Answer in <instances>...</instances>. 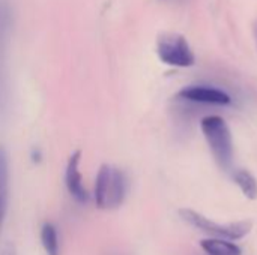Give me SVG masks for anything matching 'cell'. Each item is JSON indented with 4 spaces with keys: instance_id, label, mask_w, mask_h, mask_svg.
<instances>
[{
    "instance_id": "30bf717a",
    "label": "cell",
    "mask_w": 257,
    "mask_h": 255,
    "mask_svg": "<svg viewBox=\"0 0 257 255\" xmlns=\"http://www.w3.org/2000/svg\"><path fill=\"white\" fill-rule=\"evenodd\" d=\"M41 243L47 255H60L59 233L54 224L44 222L41 227Z\"/></svg>"
},
{
    "instance_id": "9c48e42d",
    "label": "cell",
    "mask_w": 257,
    "mask_h": 255,
    "mask_svg": "<svg viewBox=\"0 0 257 255\" xmlns=\"http://www.w3.org/2000/svg\"><path fill=\"white\" fill-rule=\"evenodd\" d=\"M200 246L208 255H241L242 251L238 245L226 239H205L200 242Z\"/></svg>"
},
{
    "instance_id": "7a4b0ae2",
    "label": "cell",
    "mask_w": 257,
    "mask_h": 255,
    "mask_svg": "<svg viewBox=\"0 0 257 255\" xmlns=\"http://www.w3.org/2000/svg\"><path fill=\"white\" fill-rule=\"evenodd\" d=\"M200 128L217 162L229 168L233 158V141L226 120L220 116H208L202 120Z\"/></svg>"
},
{
    "instance_id": "ba28073f",
    "label": "cell",
    "mask_w": 257,
    "mask_h": 255,
    "mask_svg": "<svg viewBox=\"0 0 257 255\" xmlns=\"http://www.w3.org/2000/svg\"><path fill=\"white\" fill-rule=\"evenodd\" d=\"M9 198V159L3 146H0V230L5 221Z\"/></svg>"
},
{
    "instance_id": "7c38bea8",
    "label": "cell",
    "mask_w": 257,
    "mask_h": 255,
    "mask_svg": "<svg viewBox=\"0 0 257 255\" xmlns=\"http://www.w3.org/2000/svg\"><path fill=\"white\" fill-rule=\"evenodd\" d=\"M0 255H18L17 254V248L12 242H6L2 248H0Z\"/></svg>"
},
{
    "instance_id": "5b68a950",
    "label": "cell",
    "mask_w": 257,
    "mask_h": 255,
    "mask_svg": "<svg viewBox=\"0 0 257 255\" xmlns=\"http://www.w3.org/2000/svg\"><path fill=\"white\" fill-rule=\"evenodd\" d=\"M12 21L14 12L9 0H0V108L6 99V47Z\"/></svg>"
},
{
    "instance_id": "8992f818",
    "label": "cell",
    "mask_w": 257,
    "mask_h": 255,
    "mask_svg": "<svg viewBox=\"0 0 257 255\" xmlns=\"http://www.w3.org/2000/svg\"><path fill=\"white\" fill-rule=\"evenodd\" d=\"M81 153L80 152H74L69 156L68 165H66V171H65V185L66 189L69 192V195L80 204L87 203L89 200V192L83 183V177L80 173V158Z\"/></svg>"
},
{
    "instance_id": "6da1fadb",
    "label": "cell",
    "mask_w": 257,
    "mask_h": 255,
    "mask_svg": "<svg viewBox=\"0 0 257 255\" xmlns=\"http://www.w3.org/2000/svg\"><path fill=\"white\" fill-rule=\"evenodd\" d=\"M126 192L128 180L120 168L114 165H102L98 170L93 186V200L99 209H117L123 203Z\"/></svg>"
},
{
    "instance_id": "277c9868",
    "label": "cell",
    "mask_w": 257,
    "mask_h": 255,
    "mask_svg": "<svg viewBox=\"0 0 257 255\" xmlns=\"http://www.w3.org/2000/svg\"><path fill=\"white\" fill-rule=\"evenodd\" d=\"M157 53L161 62L176 68H188L194 65V53L181 35H163L157 42Z\"/></svg>"
},
{
    "instance_id": "52a82bcc",
    "label": "cell",
    "mask_w": 257,
    "mask_h": 255,
    "mask_svg": "<svg viewBox=\"0 0 257 255\" xmlns=\"http://www.w3.org/2000/svg\"><path fill=\"white\" fill-rule=\"evenodd\" d=\"M179 98L191 102H203V104H215V105H227L232 102V98L215 87L206 86H191L179 92Z\"/></svg>"
},
{
    "instance_id": "3957f363",
    "label": "cell",
    "mask_w": 257,
    "mask_h": 255,
    "mask_svg": "<svg viewBox=\"0 0 257 255\" xmlns=\"http://www.w3.org/2000/svg\"><path fill=\"white\" fill-rule=\"evenodd\" d=\"M181 218L190 224L191 227L202 230L208 234L215 236L217 239H226V240H238L242 239L250 233L251 224L250 222H230V224H217L211 221L209 218L203 216L202 213L191 210V209H182L179 210Z\"/></svg>"
},
{
    "instance_id": "8fae6325",
    "label": "cell",
    "mask_w": 257,
    "mask_h": 255,
    "mask_svg": "<svg viewBox=\"0 0 257 255\" xmlns=\"http://www.w3.org/2000/svg\"><path fill=\"white\" fill-rule=\"evenodd\" d=\"M233 180L235 183L239 186V189L242 191V194L250 198V200H256L257 198V180L254 176L247 171V170H236L233 173Z\"/></svg>"
}]
</instances>
